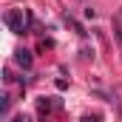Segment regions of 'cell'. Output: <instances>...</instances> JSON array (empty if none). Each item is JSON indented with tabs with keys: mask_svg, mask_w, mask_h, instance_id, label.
Wrapping results in <instances>:
<instances>
[{
	"mask_svg": "<svg viewBox=\"0 0 122 122\" xmlns=\"http://www.w3.org/2000/svg\"><path fill=\"white\" fill-rule=\"evenodd\" d=\"M17 122H26V119H17Z\"/></svg>",
	"mask_w": 122,
	"mask_h": 122,
	"instance_id": "obj_3",
	"label": "cell"
},
{
	"mask_svg": "<svg viewBox=\"0 0 122 122\" xmlns=\"http://www.w3.org/2000/svg\"><path fill=\"white\" fill-rule=\"evenodd\" d=\"M17 62H20L23 68H29V65H31V57H29V51H20V54H17Z\"/></svg>",
	"mask_w": 122,
	"mask_h": 122,
	"instance_id": "obj_1",
	"label": "cell"
},
{
	"mask_svg": "<svg viewBox=\"0 0 122 122\" xmlns=\"http://www.w3.org/2000/svg\"><path fill=\"white\" fill-rule=\"evenodd\" d=\"M114 34H117V40H119V46H122V29L117 26V23H114Z\"/></svg>",
	"mask_w": 122,
	"mask_h": 122,
	"instance_id": "obj_2",
	"label": "cell"
}]
</instances>
